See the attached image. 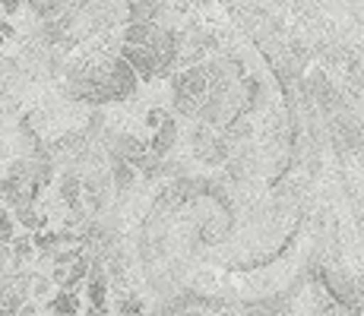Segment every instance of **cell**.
<instances>
[{
  "label": "cell",
  "instance_id": "6",
  "mask_svg": "<svg viewBox=\"0 0 364 316\" xmlns=\"http://www.w3.org/2000/svg\"><path fill=\"white\" fill-rule=\"evenodd\" d=\"M111 180H114L117 193H127L133 187V180H136V168L130 165V161L124 158H114V168H111Z\"/></svg>",
  "mask_w": 364,
  "mask_h": 316
},
{
  "label": "cell",
  "instance_id": "8",
  "mask_svg": "<svg viewBox=\"0 0 364 316\" xmlns=\"http://www.w3.org/2000/svg\"><path fill=\"white\" fill-rule=\"evenodd\" d=\"M48 307H51L54 313H76L82 304H80V298H76V291H73V288H60V291H58V298H54Z\"/></svg>",
  "mask_w": 364,
  "mask_h": 316
},
{
  "label": "cell",
  "instance_id": "9",
  "mask_svg": "<svg viewBox=\"0 0 364 316\" xmlns=\"http://www.w3.org/2000/svg\"><path fill=\"white\" fill-rule=\"evenodd\" d=\"M10 241H13V215L0 212V244H10Z\"/></svg>",
  "mask_w": 364,
  "mask_h": 316
},
{
  "label": "cell",
  "instance_id": "5",
  "mask_svg": "<svg viewBox=\"0 0 364 316\" xmlns=\"http://www.w3.org/2000/svg\"><path fill=\"white\" fill-rule=\"evenodd\" d=\"M60 200L67 202L73 212H80V200H82V180H80V174L76 171H67L64 178H60Z\"/></svg>",
  "mask_w": 364,
  "mask_h": 316
},
{
  "label": "cell",
  "instance_id": "1",
  "mask_svg": "<svg viewBox=\"0 0 364 316\" xmlns=\"http://www.w3.org/2000/svg\"><path fill=\"white\" fill-rule=\"evenodd\" d=\"M38 190H41V187L35 184L29 161H13V165L6 168L4 180H0V196H4V200L10 202V206H23V202H35Z\"/></svg>",
  "mask_w": 364,
  "mask_h": 316
},
{
  "label": "cell",
  "instance_id": "4",
  "mask_svg": "<svg viewBox=\"0 0 364 316\" xmlns=\"http://www.w3.org/2000/svg\"><path fill=\"white\" fill-rule=\"evenodd\" d=\"M174 146H178V121H174L171 114H165V121L156 126V136H152V143H149V152L165 158Z\"/></svg>",
  "mask_w": 364,
  "mask_h": 316
},
{
  "label": "cell",
  "instance_id": "7",
  "mask_svg": "<svg viewBox=\"0 0 364 316\" xmlns=\"http://www.w3.org/2000/svg\"><path fill=\"white\" fill-rule=\"evenodd\" d=\"M13 219H16L23 228H29V231H38V228H45V215H38L35 212V202H23V206H13Z\"/></svg>",
  "mask_w": 364,
  "mask_h": 316
},
{
  "label": "cell",
  "instance_id": "2",
  "mask_svg": "<svg viewBox=\"0 0 364 316\" xmlns=\"http://www.w3.org/2000/svg\"><path fill=\"white\" fill-rule=\"evenodd\" d=\"M121 58L130 63V70L136 73V80L149 82V80H159V58L152 48H143V45H124L121 48Z\"/></svg>",
  "mask_w": 364,
  "mask_h": 316
},
{
  "label": "cell",
  "instance_id": "11",
  "mask_svg": "<svg viewBox=\"0 0 364 316\" xmlns=\"http://www.w3.org/2000/svg\"><path fill=\"white\" fill-rule=\"evenodd\" d=\"M165 114H168V111H162V108H152V111H149V117H146V121H149L152 126H159V124L165 121Z\"/></svg>",
  "mask_w": 364,
  "mask_h": 316
},
{
  "label": "cell",
  "instance_id": "3",
  "mask_svg": "<svg viewBox=\"0 0 364 316\" xmlns=\"http://www.w3.org/2000/svg\"><path fill=\"white\" fill-rule=\"evenodd\" d=\"M86 269H89V256L82 253V256L70 259V263H54V276L51 282L58 288H76L86 278Z\"/></svg>",
  "mask_w": 364,
  "mask_h": 316
},
{
  "label": "cell",
  "instance_id": "12",
  "mask_svg": "<svg viewBox=\"0 0 364 316\" xmlns=\"http://www.w3.org/2000/svg\"><path fill=\"white\" fill-rule=\"evenodd\" d=\"M0 156H4V146H0Z\"/></svg>",
  "mask_w": 364,
  "mask_h": 316
},
{
  "label": "cell",
  "instance_id": "10",
  "mask_svg": "<svg viewBox=\"0 0 364 316\" xmlns=\"http://www.w3.org/2000/svg\"><path fill=\"white\" fill-rule=\"evenodd\" d=\"M117 310H121V313H136V310H143V304H139V300H133V298H127V300H121V304H117Z\"/></svg>",
  "mask_w": 364,
  "mask_h": 316
}]
</instances>
